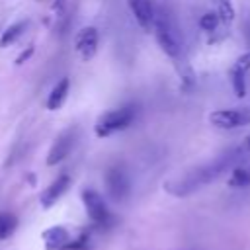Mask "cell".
Instances as JSON below:
<instances>
[{
    "label": "cell",
    "mask_w": 250,
    "mask_h": 250,
    "mask_svg": "<svg viewBox=\"0 0 250 250\" xmlns=\"http://www.w3.org/2000/svg\"><path fill=\"white\" fill-rule=\"evenodd\" d=\"M240 154H244L240 148L230 150V152L219 156L217 160H213L211 164L201 166V168H197L195 172L188 174L186 178H182V180H178V182H174V184H168L166 189H168L170 193H174V195H188V193L195 191L197 188H201V186L213 182L215 178H219V176H221V174H223V172H225V170H227V168H229Z\"/></svg>",
    "instance_id": "1"
},
{
    "label": "cell",
    "mask_w": 250,
    "mask_h": 250,
    "mask_svg": "<svg viewBox=\"0 0 250 250\" xmlns=\"http://www.w3.org/2000/svg\"><path fill=\"white\" fill-rule=\"evenodd\" d=\"M152 27H154V35H156V41H158L160 49L168 57H178L180 51H182L180 33H178V27H176L172 16L164 8L154 10V25Z\"/></svg>",
    "instance_id": "2"
},
{
    "label": "cell",
    "mask_w": 250,
    "mask_h": 250,
    "mask_svg": "<svg viewBox=\"0 0 250 250\" xmlns=\"http://www.w3.org/2000/svg\"><path fill=\"white\" fill-rule=\"evenodd\" d=\"M135 119V107L133 105H125V107H117V109H111L107 113H104L98 123H96V135L98 137H109L125 127H129Z\"/></svg>",
    "instance_id": "3"
},
{
    "label": "cell",
    "mask_w": 250,
    "mask_h": 250,
    "mask_svg": "<svg viewBox=\"0 0 250 250\" xmlns=\"http://www.w3.org/2000/svg\"><path fill=\"white\" fill-rule=\"evenodd\" d=\"M209 123L219 129H236L250 125V107L242 109H215L209 113Z\"/></svg>",
    "instance_id": "4"
},
{
    "label": "cell",
    "mask_w": 250,
    "mask_h": 250,
    "mask_svg": "<svg viewBox=\"0 0 250 250\" xmlns=\"http://www.w3.org/2000/svg\"><path fill=\"white\" fill-rule=\"evenodd\" d=\"M74 141H76V129L74 127H68L66 131H62L57 137V141L53 143V146L47 154V166H55V164L62 162L70 154V150L74 146Z\"/></svg>",
    "instance_id": "5"
},
{
    "label": "cell",
    "mask_w": 250,
    "mask_h": 250,
    "mask_svg": "<svg viewBox=\"0 0 250 250\" xmlns=\"http://www.w3.org/2000/svg\"><path fill=\"white\" fill-rule=\"evenodd\" d=\"M105 188H107V193H109V197L113 201H123L129 195V180H127V174L119 166L109 168L107 174H105Z\"/></svg>",
    "instance_id": "6"
},
{
    "label": "cell",
    "mask_w": 250,
    "mask_h": 250,
    "mask_svg": "<svg viewBox=\"0 0 250 250\" xmlns=\"http://www.w3.org/2000/svg\"><path fill=\"white\" fill-rule=\"evenodd\" d=\"M98 39H100V35H98V29H96V27H92V25L82 27V29L76 33V37H74L76 53H78L84 61L92 59V57L96 55V49H98Z\"/></svg>",
    "instance_id": "7"
},
{
    "label": "cell",
    "mask_w": 250,
    "mask_h": 250,
    "mask_svg": "<svg viewBox=\"0 0 250 250\" xmlns=\"http://www.w3.org/2000/svg\"><path fill=\"white\" fill-rule=\"evenodd\" d=\"M82 201H84V207L90 215V219L98 225H105L109 221V213H107V207L104 203V199L94 191V189H84L82 193Z\"/></svg>",
    "instance_id": "8"
},
{
    "label": "cell",
    "mask_w": 250,
    "mask_h": 250,
    "mask_svg": "<svg viewBox=\"0 0 250 250\" xmlns=\"http://www.w3.org/2000/svg\"><path fill=\"white\" fill-rule=\"evenodd\" d=\"M127 4L143 29H150L154 25V8L150 0H127Z\"/></svg>",
    "instance_id": "9"
},
{
    "label": "cell",
    "mask_w": 250,
    "mask_h": 250,
    "mask_svg": "<svg viewBox=\"0 0 250 250\" xmlns=\"http://www.w3.org/2000/svg\"><path fill=\"white\" fill-rule=\"evenodd\" d=\"M68 184H70V178L66 176V174H62V176H59L45 191H43V195H41V205L43 207H51L64 191H66V188H68Z\"/></svg>",
    "instance_id": "10"
},
{
    "label": "cell",
    "mask_w": 250,
    "mask_h": 250,
    "mask_svg": "<svg viewBox=\"0 0 250 250\" xmlns=\"http://www.w3.org/2000/svg\"><path fill=\"white\" fill-rule=\"evenodd\" d=\"M68 88H70V80H68V78L59 80V82L55 84V88L51 90V94L47 96V102H45L47 109L55 111V109L62 107V104H64V100H66V96H68Z\"/></svg>",
    "instance_id": "11"
},
{
    "label": "cell",
    "mask_w": 250,
    "mask_h": 250,
    "mask_svg": "<svg viewBox=\"0 0 250 250\" xmlns=\"http://www.w3.org/2000/svg\"><path fill=\"white\" fill-rule=\"evenodd\" d=\"M43 240L49 248H64L66 240H68V232L62 227H53L43 232Z\"/></svg>",
    "instance_id": "12"
},
{
    "label": "cell",
    "mask_w": 250,
    "mask_h": 250,
    "mask_svg": "<svg viewBox=\"0 0 250 250\" xmlns=\"http://www.w3.org/2000/svg\"><path fill=\"white\" fill-rule=\"evenodd\" d=\"M25 25H27V21H16V23H12V25L2 33V37H0V47H8V45L16 43V39L23 33Z\"/></svg>",
    "instance_id": "13"
},
{
    "label": "cell",
    "mask_w": 250,
    "mask_h": 250,
    "mask_svg": "<svg viewBox=\"0 0 250 250\" xmlns=\"http://www.w3.org/2000/svg\"><path fill=\"white\" fill-rule=\"evenodd\" d=\"M244 74H246V72H242V70H238V68H234V66H232V70H230V82H232V90H234V96H236V98H244V96H246Z\"/></svg>",
    "instance_id": "14"
},
{
    "label": "cell",
    "mask_w": 250,
    "mask_h": 250,
    "mask_svg": "<svg viewBox=\"0 0 250 250\" xmlns=\"http://www.w3.org/2000/svg\"><path fill=\"white\" fill-rule=\"evenodd\" d=\"M250 184V170H246V168H234L232 172H230V178H229V186H232V188H244V186H248Z\"/></svg>",
    "instance_id": "15"
},
{
    "label": "cell",
    "mask_w": 250,
    "mask_h": 250,
    "mask_svg": "<svg viewBox=\"0 0 250 250\" xmlns=\"http://www.w3.org/2000/svg\"><path fill=\"white\" fill-rule=\"evenodd\" d=\"M16 229V217L10 215V213H2L0 215V240L10 236Z\"/></svg>",
    "instance_id": "16"
},
{
    "label": "cell",
    "mask_w": 250,
    "mask_h": 250,
    "mask_svg": "<svg viewBox=\"0 0 250 250\" xmlns=\"http://www.w3.org/2000/svg\"><path fill=\"white\" fill-rule=\"evenodd\" d=\"M219 14H215V12H207V14H203L201 16V20H199V25H201V29H205V31H213L215 27H217V23H219Z\"/></svg>",
    "instance_id": "17"
},
{
    "label": "cell",
    "mask_w": 250,
    "mask_h": 250,
    "mask_svg": "<svg viewBox=\"0 0 250 250\" xmlns=\"http://www.w3.org/2000/svg\"><path fill=\"white\" fill-rule=\"evenodd\" d=\"M234 68H238V70H242V72H248V70H250V51L242 53V55L236 59Z\"/></svg>",
    "instance_id": "18"
},
{
    "label": "cell",
    "mask_w": 250,
    "mask_h": 250,
    "mask_svg": "<svg viewBox=\"0 0 250 250\" xmlns=\"http://www.w3.org/2000/svg\"><path fill=\"white\" fill-rule=\"evenodd\" d=\"M31 55H33V47H27V49H25V51H23V53H21V55L16 59V64H21V62H25V61H27Z\"/></svg>",
    "instance_id": "19"
},
{
    "label": "cell",
    "mask_w": 250,
    "mask_h": 250,
    "mask_svg": "<svg viewBox=\"0 0 250 250\" xmlns=\"http://www.w3.org/2000/svg\"><path fill=\"white\" fill-rule=\"evenodd\" d=\"M238 148H240L242 152H248V150H250V135L244 137V141H242V145H240Z\"/></svg>",
    "instance_id": "20"
}]
</instances>
